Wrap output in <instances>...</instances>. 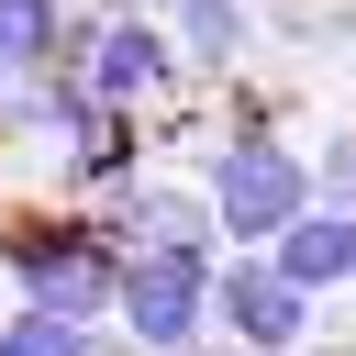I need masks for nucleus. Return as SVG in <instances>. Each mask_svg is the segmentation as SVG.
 Segmentation results:
<instances>
[{
    "label": "nucleus",
    "instance_id": "8",
    "mask_svg": "<svg viewBox=\"0 0 356 356\" xmlns=\"http://www.w3.org/2000/svg\"><path fill=\"white\" fill-rule=\"evenodd\" d=\"M56 44V0H0V67H44Z\"/></svg>",
    "mask_w": 356,
    "mask_h": 356
},
{
    "label": "nucleus",
    "instance_id": "2",
    "mask_svg": "<svg viewBox=\"0 0 356 356\" xmlns=\"http://www.w3.org/2000/svg\"><path fill=\"white\" fill-rule=\"evenodd\" d=\"M211 200H222V222H234V234H278L289 211H312V178H300V156H289V145H222Z\"/></svg>",
    "mask_w": 356,
    "mask_h": 356
},
{
    "label": "nucleus",
    "instance_id": "9",
    "mask_svg": "<svg viewBox=\"0 0 356 356\" xmlns=\"http://www.w3.org/2000/svg\"><path fill=\"white\" fill-rule=\"evenodd\" d=\"M178 33H189L200 56H234V33H245V11H234V0H178Z\"/></svg>",
    "mask_w": 356,
    "mask_h": 356
},
{
    "label": "nucleus",
    "instance_id": "1",
    "mask_svg": "<svg viewBox=\"0 0 356 356\" xmlns=\"http://www.w3.org/2000/svg\"><path fill=\"white\" fill-rule=\"evenodd\" d=\"M111 300H122V323H134L156 356H178V345L200 334L211 278H200V256H189V245H156V256H134V267H122V289H111Z\"/></svg>",
    "mask_w": 356,
    "mask_h": 356
},
{
    "label": "nucleus",
    "instance_id": "10",
    "mask_svg": "<svg viewBox=\"0 0 356 356\" xmlns=\"http://www.w3.org/2000/svg\"><path fill=\"white\" fill-rule=\"evenodd\" d=\"M134 211H145V234H156V245H189V234H200V211H189L178 189H145Z\"/></svg>",
    "mask_w": 356,
    "mask_h": 356
},
{
    "label": "nucleus",
    "instance_id": "12",
    "mask_svg": "<svg viewBox=\"0 0 356 356\" xmlns=\"http://www.w3.org/2000/svg\"><path fill=\"white\" fill-rule=\"evenodd\" d=\"M267 356H289V345H267Z\"/></svg>",
    "mask_w": 356,
    "mask_h": 356
},
{
    "label": "nucleus",
    "instance_id": "3",
    "mask_svg": "<svg viewBox=\"0 0 356 356\" xmlns=\"http://www.w3.org/2000/svg\"><path fill=\"white\" fill-rule=\"evenodd\" d=\"M11 278H22L44 312H67V323H100V312H111V289H122V278H111L89 245H67V234H33V245L11 256Z\"/></svg>",
    "mask_w": 356,
    "mask_h": 356
},
{
    "label": "nucleus",
    "instance_id": "6",
    "mask_svg": "<svg viewBox=\"0 0 356 356\" xmlns=\"http://www.w3.org/2000/svg\"><path fill=\"white\" fill-rule=\"evenodd\" d=\"M156 78H167V44H156L145 22H111V33L89 44V89H100V100H145Z\"/></svg>",
    "mask_w": 356,
    "mask_h": 356
},
{
    "label": "nucleus",
    "instance_id": "4",
    "mask_svg": "<svg viewBox=\"0 0 356 356\" xmlns=\"http://www.w3.org/2000/svg\"><path fill=\"white\" fill-rule=\"evenodd\" d=\"M278 278H289V289L356 278V211H289V222H278Z\"/></svg>",
    "mask_w": 356,
    "mask_h": 356
},
{
    "label": "nucleus",
    "instance_id": "5",
    "mask_svg": "<svg viewBox=\"0 0 356 356\" xmlns=\"http://www.w3.org/2000/svg\"><path fill=\"white\" fill-rule=\"evenodd\" d=\"M222 312H234L245 345H300V289H289L278 267H234V278H222Z\"/></svg>",
    "mask_w": 356,
    "mask_h": 356
},
{
    "label": "nucleus",
    "instance_id": "7",
    "mask_svg": "<svg viewBox=\"0 0 356 356\" xmlns=\"http://www.w3.org/2000/svg\"><path fill=\"white\" fill-rule=\"evenodd\" d=\"M0 356H89V323H67V312H22V323H0Z\"/></svg>",
    "mask_w": 356,
    "mask_h": 356
},
{
    "label": "nucleus",
    "instance_id": "11",
    "mask_svg": "<svg viewBox=\"0 0 356 356\" xmlns=\"http://www.w3.org/2000/svg\"><path fill=\"white\" fill-rule=\"evenodd\" d=\"M323 200H334V211H356V134H334V145H323Z\"/></svg>",
    "mask_w": 356,
    "mask_h": 356
}]
</instances>
